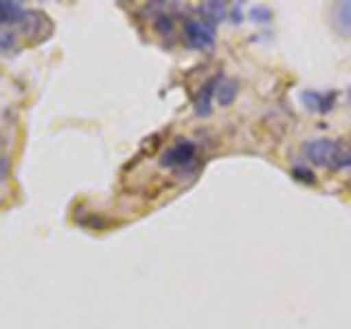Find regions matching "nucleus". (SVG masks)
I'll use <instances>...</instances> for the list:
<instances>
[{
    "label": "nucleus",
    "mask_w": 351,
    "mask_h": 329,
    "mask_svg": "<svg viewBox=\"0 0 351 329\" xmlns=\"http://www.w3.org/2000/svg\"><path fill=\"white\" fill-rule=\"evenodd\" d=\"M338 149L340 145L332 138H316L305 145V158L316 167L336 169L338 167Z\"/></svg>",
    "instance_id": "obj_1"
},
{
    "label": "nucleus",
    "mask_w": 351,
    "mask_h": 329,
    "mask_svg": "<svg viewBox=\"0 0 351 329\" xmlns=\"http://www.w3.org/2000/svg\"><path fill=\"white\" fill-rule=\"evenodd\" d=\"M184 40L191 49L197 51H211L215 47L217 33L215 27L204 20H186L184 22Z\"/></svg>",
    "instance_id": "obj_2"
},
{
    "label": "nucleus",
    "mask_w": 351,
    "mask_h": 329,
    "mask_svg": "<svg viewBox=\"0 0 351 329\" xmlns=\"http://www.w3.org/2000/svg\"><path fill=\"white\" fill-rule=\"evenodd\" d=\"M197 154L195 143L191 141H178L176 145H171L169 149L162 151L160 156V167H167V169H176V167H186L191 164L193 158Z\"/></svg>",
    "instance_id": "obj_3"
},
{
    "label": "nucleus",
    "mask_w": 351,
    "mask_h": 329,
    "mask_svg": "<svg viewBox=\"0 0 351 329\" xmlns=\"http://www.w3.org/2000/svg\"><path fill=\"white\" fill-rule=\"evenodd\" d=\"M20 27L25 31V36L31 40H44L47 36L42 33V29L51 33V20L40 14V11H25V16L20 18Z\"/></svg>",
    "instance_id": "obj_4"
},
{
    "label": "nucleus",
    "mask_w": 351,
    "mask_h": 329,
    "mask_svg": "<svg viewBox=\"0 0 351 329\" xmlns=\"http://www.w3.org/2000/svg\"><path fill=\"white\" fill-rule=\"evenodd\" d=\"M217 80H219V77H213V80H208V82L200 88V93L195 95L193 106H195L197 117H208V114H211V110H213V95H215Z\"/></svg>",
    "instance_id": "obj_5"
},
{
    "label": "nucleus",
    "mask_w": 351,
    "mask_h": 329,
    "mask_svg": "<svg viewBox=\"0 0 351 329\" xmlns=\"http://www.w3.org/2000/svg\"><path fill=\"white\" fill-rule=\"evenodd\" d=\"M237 90H239L237 80H230V77H219V80H217V86H215L217 103H219V106H224V108L230 106V103L235 101Z\"/></svg>",
    "instance_id": "obj_6"
},
{
    "label": "nucleus",
    "mask_w": 351,
    "mask_h": 329,
    "mask_svg": "<svg viewBox=\"0 0 351 329\" xmlns=\"http://www.w3.org/2000/svg\"><path fill=\"white\" fill-rule=\"evenodd\" d=\"M25 7L16 0H0V25H14V22H20V18L25 16Z\"/></svg>",
    "instance_id": "obj_7"
},
{
    "label": "nucleus",
    "mask_w": 351,
    "mask_h": 329,
    "mask_svg": "<svg viewBox=\"0 0 351 329\" xmlns=\"http://www.w3.org/2000/svg\"><path fill=\"white\" fill-rule=\"evenodd\" d=\"M334 27L343 36H351V3H338L334 9Z\"/></svg>",
    "instance_id": "obj_8"
},
{
    "label": "nucleus",
    "mask_w": 351,
    "mask_h": 329,
    "mask_svg": "<svg viewBox=\"0 0 351 329\" xmlns=\"http://www.w3.org/2000/svg\"><path fill=\"white\" fill-rule=\"evenodd\" d=\"M200 14L204 16V22L208 25H217L226 18V5L219 3V0H208V3L200 5Z\"/></svg>",
    "instance_id": "obj_9"
},
{
    "label": "nucleus",
    "mask_w": 351,
    "mask_h": 329,
    "mask_svg": "<svg viewBox=\"0 0 351 329\" xmlns=\"http://www.w3.org/2000/svg\"><path fill=\"white\" fill-rule=\"evenodd\" d=\"M16 47V33L9 27H0V51H11Z\"/></svg>",
    "instance_id": "obj_10"
},
{
    "label": "nucleus",
    "mask_w": 351,
    "mask_h": 329,
    "mask_svg": "<svg viewBox=\"0 0 351 329\" xmlns=\"http://www.w3.org/2000/svg\"><path fill=\"white\" fill-rule=\"evenodd\" d=\"M154 29H156L158 33H162V36H169V33L173 31V22L169 16H158L156 20H154Z\"/></svg>",
    "instance_id": "obj_11"
},
{
    "label": "nucleus",
    "mask_w": 351,
    "mask_h": 329,
    "mask_svg": "<svg viewBox=\"0 0 351 329\" xmlns=\"http://www.w3.org/2000/svg\"><path fill=\"white\" fill-rule=\"evenodd\" d=\"M292 175H294L296 180L305 182V184H314V182H316V175H314L310 169H305V167H294V169H292Z\"/></svg>",
    "instance_id": "obj_12"
},
{
    "label": "nucleus",
    "mask_w": 351,
    "mask_h": 329,
    "mask_svg": "<svg viewBox=\"0 0 351 329\" xmlns=\"http://www.w3.org/2000/svg\"><path fill=\"white\" fill-rule=\"evenodd\" d=\"M250 18L255 20V22H268L272 18V14H270L268 7H255V9L250 11Z\"/></svg>",
    "instance_id": "obj_13"
},
{
    "label": "nucleus",
    "mask_w": 351,
    "mask_h": 329,
    "mask_svg": "<svg viewBox=\"0 0 351 329\" xmlns=\"http://www.w3.org/2000/svg\"><path fill=\"white\" fill-rule=\"evenodd\" d=\"M11 173V160L9 156H5V154H0V182L7 180Z\"/></svg>",
    "instance_id": "obj_14"
},
{
    "label": "nucleus",
    "mask_w": 351,
    "mask_h": 329,
    "mask_svg": "<svg viewBox=\"0 0 351 329\" xmlns=\"http://www.w3.org/2000/svg\"><path fill=\"white\" fill-rule=\"evenodd\" d=\"M233 22H241V11H239V7H235V11H233Z\"/></svg>",
    "instance_id": "obj_15"
}]
</instances>
